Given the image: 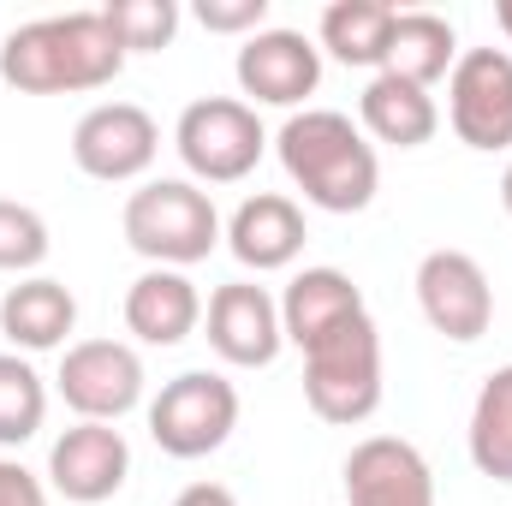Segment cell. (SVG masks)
<instances>
[{
	"label": "cell",
	"instance_id": "6da1fadb",
	"mask_svg": "<svg viewBox=\"0 0 512 506\" xmlns=\"http://www.w3.org/2000/svg\"><path fill=\"white\" fill-rule=\"evenodd\" d=\"M126 48L108 30L102 12H54L6 30L0 42V78L18 96H84L108 90L126 72Z\"/></svg>",
	"mask_w": 512,
	"mask_h": 506
},
{
	"label": "cell",
	"instance_id": "7a4b0ae2",
	"mask_svg": "<svg viewBox=\"0 0 512 506\" xmlns=\"http://www.w3.org/2000/svg\"><path fill=\"white\" fill-rule=\"evenodd\" d=\"M274 149H280L286 179L322 215H364L376 203V191H382L376 143L340 108H304V114H292L280 126V137H274Z\"/></svg>",
	"mask_w": 512,
	"mask_h": 506
},
{
	"label": "cell",
	"instance_id": "3957f363",
	"mask_svg": "<svg viewBox=\"0 0 512 506\" xmlns=\"http://www.w3.org/2000/svg\"><path fill=\"white\" fill-rule=\"evenodd\" d=\"M120 227H126V245L149 268H179V274L209 262V251L227 239L221 209L197 179H143L126 197Z\"/></svg>",
	"mask_w": 512,
	"mask_h": 506
},
{
	"label": "cell",
	"instance_id": "277c9868",
	"mask_svg": "<svg viewBox=\"0 0 512 506\" xmlns=\"http://www.w3.org/2000/svg\"><path fill=\"white\" fill-rule=\"evenodd\" d=\"M304 399L334 429H358L382 411V334L370 310L304 352Z\"/></svg>",
	"mask_w": 512,
	"mask_h": 506
},
{
	"label": "cell",
	"instance_id": "5b68a950",
	"mask_svg": "<svg viewBox=\"0 0 512 506\" xmlns=\"http://www.w3.org/2000/svg\"><path fill=\"white\" fill-rule=\"evenodd\" d=\"M239 429V387L221 370H185L149 399V441L167 459H209Z\"/></svg>",
	"mask_w": 512,
	"mask_h": 506
},
{
	"label": "cell",
	"instance_id": "8992f818",
	"mask_svg": "<svg viewBox=\"0 0 512 506\" xmlns=\"http://www.w3.org/2000/svg\"><path fill=\"white\" fill-rule=\"evenodd\" d=\"M173 149L197 185H239L256 173L268 131L256 120V108L239 96H197L173 126Z\"/></svg>",
	"mask_w": 512,
	"mask_h": 506
},
{
	"label": "cell",
	"instance_id": "52a82bcc",
	"mask_svg": "<svg viewBox=\"0 0 512 506\" xmlns=\"http://www.w3.org/2000/svg\"><path fill=\"white\" fill-rule=\"evenodd\" d=\"M447 126L465 149H512V54L465 48L447 72Z\"/></svg>",
	"mask_w": 512,
	"mask_h": 506
},
{
	"label": "cell",
	"instance_id": "ba28073f",
	"mask_svg": "<svg viewBox=\"0 0 512 506\" xmlns=\"http://www.w3.org/2000/svg\"><path fill=\"white\" fill-rule=\"evenodd\" d=\"M417 310L423 322L453 340V346H471L495 328V286L483 274V262L471 251H429L417 262Z\"/></svg>",
	"mask_w": 512,
	"mask_h": 506
},
{
	"label": "cell",
	"instance_id": "9c48e42d",
	"mask_svg": "<svg viewBox=\"0 0 512 506\" xmlns=\"http://www.w3.org/2000/svg\"><path fill=\"white\" fill-rule=\"evenodd\" d=\"M54 387L78 411V423H120L143 405V358L126 340H78L60 352Z\"/></svg>",
	"mask_w": 512,
	"mask_h": 506
},
{
	"label": "cell",
	"instance_id": "30bf717a",
	"mask_svg": "<svg viewBox=\"0 0 512 506\" xmlns=\"http://www.w3.org/2000/svg\"><path fill=\"white\" fill-rule=\"evenodd\" d=\"M155 155H161V126L137 102H96L72 126V161H78V173H90L102 185L143 179L155 167Z\"/></svg>",
	"mask_w": 512,
	"mask_h": 506
},
{
	"label": "cell",
	"instance_id": "8fae6325",
	"mask_svg": "<svg viewBox=\"0 0 512 506\" xmlns=\"http://www.w3.org/2000/svg\"><path fill=\"white\" fill-rule=\"evenodd\" d=\"M203 328H209V352L233 370H268L286 346L280 334V298L256 280H227L209 292L203 304Z\"/></svg>",
	"mask_w": 512,
	"mask_h": 506
},
{
	"label": "cell",
	"instance_id": "7c38bea8",
	"mask_svg": "<svg viewBox=\"0 0 512 506\" xmlns=\"http://www.w3.org/2000/svg\"><path fill=\"white\" fill-rule=\"evenodd\" d=\"M233 78L251 96V108H298L322 84V48L304 30H286V24L256 30V36L239 42Z\"/></svg>",
	"mask_w": 512,
	"mask_h": 506
},
{
	"label": "cell",
	"instance_id": "4fadbf2b",
	"mask_svg": "<svg viewBox=\"0 0 512 506\" xmlns=\"http://www.w3.org/2000/svg\"><path fill=\"white\" fill-rule=\"evenodd\" d=\"M131 447L114 423H72L48 447V489L66 495L72 506H102L126 489Z\"/></svg>",
	"mask_w": 512,
	"mask_h": 506
},
{
	"label": "cell",
	"instance_id": "5bb4252c",
	"mask_svg": "<svg viewBox=\"0 0 512 506\" xmlns=\"http://www.w3.org/2000/svg\"><path fill=\"white\" fill-rule=\"evenodd\" d=\"M346 506H435V471L405 435H370L346 453Z\"/></svg>",
	"mask_w": 512,
	"mask_h": 506
},
{
	"label": "cell",
	"instance_id": "9a60e30c",
	"mask_svg": "<svg viewBox=\"0 0 512 506\" xmlns=\"http://www.w3.org/2000/svg\"><path fill=\"white\" fill-rule=\"evenodd\" d=\"M72 328H78V298H72L66 280L24 274L18 286H6V298H0V334H6L12 352H24V358L30 352H66Z\"/></svg>",
	"mask_w": 512,
	"mask_h": 506
},
{
	"label": "cell",
	"instance_id": "2e32d148",
	"mask_svg": "<svg viewBox=\"0 0 512 506\" xmlns=\"http://www.w3.org/2000/svg\"><path fill=\"white\" fill-rule=\"evenodd\" d=\"M203 328V292L179 268H143L126 286V334L143 346H185Z\"/></svg>",
	"mask_w": 512,
	"mask_h": 506
},
{
	"label": "cell",
	"instance_id": "e0dca14e",
	"mask_svg": "<svg viewBox=\"0 0 512 506\" xmlns=\"http://www.w3.org/2000/svg\"><path fill=\"white\" fill-rule=\"evenodd\" d=\"M352 316H364V292L346 268H298L280 292V334L298 352H310L322 334H334Z\"/></svg>",
	"mask_w": 512,
	"mask_h": 506
},
{
	"label": "cell",
	"instance_id": "ac0fdd59",
	"mask_svg": "<svg viewBox=\"0 0 512 506\" xmlns=\"http://www.w3.org/2000/svg\"><path fill=\"white\" fill-rule=\"evenodd\" d=\"M304 209L280 191H256L233 209L227 221V251L239 256L251 274H274V268H292L304 251Z\"/></svg>",
	"mask_w": 512,
	"mask_h": 506
},
{
	"label": "cell",
	"instance_id": "d6986e66",
	"mask_svg": "<svg viewBox=\"0 0 512 506\" xmlns=\"http://www.w3.org/2000/svg\"><path fill=\"white\" fill-rule=\"evenodd\" d=\"M358 126H364V137H376V143L423 149L441 131V108H435L429 90H417V84H405L393 72H376L364 84V96H358Z\"/></svg>",
	"mask_w": 512,
	"mask_h": 506
},
{
	"label": "cell",
	"instance_id": "ffe728a7",
	"mask_svg": "<svg viewBox=\"0 0 512 506\" xmlns=\"http://www.w3.org/2000/svg\"><path fill=\"white\" fill-rule=\"evenodd\" d=\"M393 18H399V6H387V0H334L322 12V24H316V48L334 54L340 66L382 72L387 42H393Z\"/></svg>",
	"mask_w": 512,
	"mask_h": 506
},
{
	"label": "cell",
	"instance_id": "44dd1931",
	"mask_svg": "<svg viewBox=\"0 0 512 506\" xmlns=\"http://www.w3.org/2000/svg\"><path fill=\"white\" fill-rule=\"evenodd\" d=\"M459 30L441 18V12H399L393 18V42H387V66L393 78L417 84V90H435L453 66H459Z\"/></svg>",
	"mask_w": 512,
	"mask_h": 506
},
{
	"label": "cell",
	"instance_id": "7402d4cb",
	"mask_svg": "<svg viewBox=\"0 0 512 506\" xmlns=\"http://www.w3.org/2000/svg\"><path fill=\"white\" fill-rule=\"evenodd\" d=\"M465 447H471V465L489 483H512V364H501L495 376L477 387Z\"/></svg>",
	"mask_w": 512,
	"mask_h": 506
},
{
	"label": "cell",
	"instance_id": "603a6c76",
	"mask_svg": "<svg viewBox=\"0 0 512 506\" xmlns=\"http://www.w3.org/2000/svg\"><path fill=\"white\" fill-rule=\"evenodd\" d=\"M42 423H48V381L36 376L24 352H0V447L36 441Z\"/></svg>",
	"mask_w": 512,
	"mask_h": 506
},
{
	"label": "cell",
	"instance_id": "cb8c5ba5",
	"mask_svg": "<svg viewBox=\"0 0 512 506\" xmlns=\"http://www.w3.org/2000/svg\"><path fill=\"white\" fill-rule=\"evenodd\" d=\"M102 18L126 54H155L179 36V0H114L102 6Z\"/></svg>",
	"mask_w": 512,
	"mask_h": 506
},
{
	"label": "cell",
	"instance_id": "d4e9b609",
	"mask_svg": "<svg viewBox=\"0 0 512 506\" xmlns=\"http://www.w3.org/2000/svg\"><path fill=\"white\" fill-rule=\"evenodd\" d=\"M48 251H54L48 221H42L30 203L0 197V274H30V268L48 262Z\"/></svg>",
	"mask_w": 512,
	"mask_h": 506
},
{
	"label": "cell",
	"instance_id": "484cf974",
	"mask_svg": "<svg viewBox=\"0 0 512 506\" xmlns=\"http://www.w3.org/2000/svg\"><path fill=\"white\" fill-rule=\"evenodd\" d=\"M191 18L215 36H256L268 30V0H197Z\"/></svg>",
	"mask_w": 512,
	"mask_h": 506
},
{
	"label": "cell",
	"instance_id": "4316f807",
	"mask_svg": "<svg viewBox=\"0 0 512 506\" xmlns=\"http://www.w3.org/2000/svg\"><path fill=\"white\" fill-rule=\"evenodd\" d=\"M0 506H48V483L18 459H0Z\"/></svg>",
	"mask_w": 512,
	"mask_h": 506
},
{
	"label": "cell",
	"instance_id": "83f0119b",
	"mask_svg": "<svg viewBox=\"0 0 512 506\" xmlns=\"http://www.w3.org/2000/svg\"><path fill=\"white\" fill-rule=\"evenodd\" d=\"M173 506H239V495L227 483H191V489L173 495Z\"/></svg>",
	"mask_w": 512,
	"mask_h": 506
},
{
	"label": "cell",
	"instance_id": "f1b7e54d",
	"mask_svg": "<svg viewBox=\"0 0 512 506\" xmlns=\"http://www.w3.org/2000/svg\"><path fill=\"white\" fill-rule=\"evenodd\" d=\"M495 24H501V36L512 42V0H495Z\"/></svg>",
	"mask_w": 512,
	"mask_h": 506
},
{
	"label": "cell",
	"instance_id": "f546056e",
	"mask_svg": "<svg viewBox=\"0 0 512 506\" xmlns=\"http://www.w3.org/2000/svg\"><path fill=\"white\" fill-rule=\"evenodd\" d=\"M501 203H507V215H512V167L501 173Z\"/></svg>",
	"mask_w": 512,
	"mask_h": 506
}]
</instances>
